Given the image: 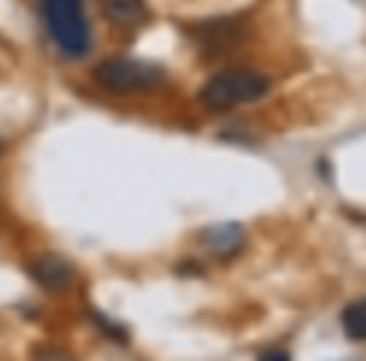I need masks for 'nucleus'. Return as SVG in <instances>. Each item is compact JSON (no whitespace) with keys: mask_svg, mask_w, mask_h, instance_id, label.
<instances>
[{"mask_svg":"<svg viewBox=\"0 0 366 361\" xmlns=\"http://www.w3.org/2000/svg\"><path fill=\"white\" fill-rule=\"evenodd\" d=\"M271 91V81L256 71H246V68H229L216 76H211L199 91V101L204 103L209 111L224 113L236 106H246V103H256Z\"/></svg>","mask_w":366,"mask_h":361,"instance_id":"obj_1","label":"nucleus"},{"mask_svg":"<svg viewBox=\"0 0 366 361\" xmlns=\"http://www.w3.org/2000/svg\"><path fill=\"white\" fill-rule=\"evenodd\" d=\"M43 18L58 51L68 58H86L91 53V26L83 0H43Z\"/></svg>","mask_w":366,"mask_h":361,"instance_id":"obj_2","label":"nucleus"},{"mask_svg":"<svg viewBox=\"0 0 366 361\" xmlns=\"http://www.w3.org/2000/svg\"><path fill=\"white\" fill-rule=\"evenodd\" d=\"M93 78L101 88L116 96H133V93H151L166 83V71L151 61L141 58H111L103 61L93 71Z\"/></svg>","mask_w":366,"mask_h":361,"instance_id":"obj_3","label":"nucleus"},{"mask_svg":"<svg viewBox=\"0 0 366 361\" xmlns=\"http://www.w3.org/2000/svg\"><path fill=\"white\" fill-rule=\"evenodd\" d=\"M31 276L41 289L51 294H63L68 291L78 279V271L71 259L61 254H43L31 264Z\"/></svg>","mask_w":366,"mask_h":361,"instance_id":"obj_4","label":"nucleus"},{"mask_svg":"<svg viewBox=\"0 0 366 361\" xmlns=\"http://www.w3.org/2000/svg\"><path fill=\"white\" fill-rule=\"evenodd\" d=\"M244 244H246V234L241 229V224H236V221L214 224L201 231V246L219 261H231L234 256H239Z\"/></svg>","mask_w":366,"mask_h":361,"instance_id":"obj_5","label":"nucleus"},{"mask_svg":"<svg viewBox=\"0 0 366 361\" xmlns=\"http://www.w3.org/2000/svg\"><path fill=\"white\" fill-rule=\"evenodd\" d=\"M196 36V43L206 53H224L229 48H236L244 38L241 26L234 18H219V21H204L191 31Z\"/></svg>","mask_w":366,"mask_h":361,"instance_id":"obj_6","label":"nucleus"},{"mask_svg":"<svg viewBox=\"0 0 366 361\" xmlns=\"http://www.w3.org/2000/svg\"><path fill=\"white\" fill-rule=\"evenodd\" d=\"M101 11L116 26H138L146 18V0H98Z\"/></svg>","mask_w":366,"mask_h":361,"instance_id":"obj_7","label":"nucleus"},{"mask_svg":"<svg viewBox=\"0 0 366 361\" xmlns=\"http://www.w3.org/2000/svg\"><path fill=\"white\" fill-rule=\"evenodd\" d=\"M341 326L344 334L351 341H364L366 339V301L356 299L354 304H349L341 311Z\"/></svg>","mask_w":366,"mask_h":361,"instance_id":"obj_8","label":"nucleus"},{"mask_svg":"<svg viewBox=\"0 0 366 361\" xmlns=\"http://www.w3.org/2000/svg\"><path fill=\"white\" fill-rule=\"evenodd\" d=\"M93 319H96L98 329H101L103 334L108 336V339L121 341V344H126V341H128V329H126V326H123V324H118V321L108 319V316H103V314H96V316H93Z\"/></svg>","mask_w":366,"mask_h":361,"instance_id":"obj_9","label":"nucleus"},{"mask_svg":"<svg viewBox=\"0 0 366 361\" xmlns=\"http://www.w3.org/2000/svg\"><path fill=\"white\" fill-rule=\"evenodd\" d=\"M261 359H289V351H274V349H266L261 354Z\"/></svg>","mask_w":366,"mask_h":361,"instance_id":"obj_10","label":"nucleus"},{"mask_svg":"<svg viewBox=\"0 0 366 361\" xmlns=\"http://www.w3.org/2000/svg\"><path fill=\"white\" fill-rule=\"evenodd\" d=\"M0 151H3V146H0Z\"/></svg>","mask_w":366,"mask_h":361,"instance_id":"obj_11","label":"nucleus"}]
</instances>
